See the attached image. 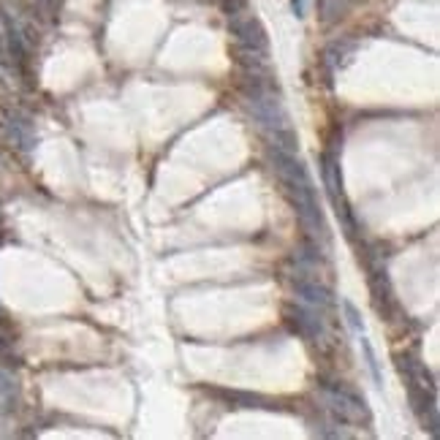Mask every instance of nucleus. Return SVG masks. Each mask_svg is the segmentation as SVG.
I'll list each match as a JSON object with an SVG mask.
<instances>
[{"label":"nucleus","instance_id":"f03ea898","mask_svg":"<svg viewBox=\"0 0 440 440\" xmlns=\"http://www.w3.org/2000/svg\"><path fill=\"white\" fill-rule=\"evenodd\" d=\"M321 174H324V188L329 193L331 204L337 209V215L345 226V234L353 237V218L351 209L345 204V193H343V174H340V163H337V155L334 153H324L321 155Z\"/></svg>","mask_w":440,"mask_h":440},{"label":"nucleus","instance_id":"0eeeda50","mask_svg":"<svg viewBox=\"0 0 440 440\" xmlns=\"http://www.w3.org/2000/svg\"><path fill=\"white\" fill-rule=\"evenodd\" d=\"M373 296H375V308L383 315H392L394 310V291H392V283L386 277V269H375L373 272Z\"/></svg>","mask_w":440,"mask_h":440},{"label":"nucleus","instance_id":"9d476101","mask_svg":"<svg viewBox=\"0 0 440 440\" xmlns=\"http://www.w3.org/2000/svg\"><path fill=\"white\" fill-rule=\"evenodd\" d=\"M359 337H362V351H364V359H367V367H370V373H373L375 386H383V375H380V370H378V359H375L373 345H370V340H367L364 334H359Z\"/></svg>","mask_w":440,"mask_h":440},{"label":"nucleus","instance_id":"7ed1b4c3","mask_svg":"<svg viewBox=\"0 0 440 440\" xmlns=\"http://www.w3.org/2000/svg\"><path fill=\"white\" fill-rule=\"evenodd\" d=\"M228 30L234 36L237 46H247V49H259V52H269V36L266 27L256 14H250L247 8L228 14Z\"/></svg>","mask_w":440,"mask_h":440},{"label":"nucleus","instance_id":"39448f33","mask_svg":"<svg viewBox=\"0 0 440 440\" xmlns=\"http://www.w3.org/2000/svg\"><path fill=\"white\" fill-rule=\"evenodd\" d=\"M288 321L294 324V329L299 331L305 340L310 343H318V345H329L331 334L329 326L324 321V312L315 308H302V305H291L286 310Z\"/></svg>","mask_w":440,"mask_h":440},{"label":"nucleus","instance_id":"4468645a","mask_svg":"<svg viewBox=\"0 0 440 440\" xmlns=\"http://www.w3.org/2000/svg\"><path fill=\"white\" fill-rule=\"evenodd\" d=\"M291 11L296 20H302L305 17V0H291Z\"/></svg>","mask_w":440,"mask_h":440},{"label":"nucleus","instance_id":"423d86ee","mask_svg":"<svg viewBox=\"0 0 440 440\" xmlns=\"http://www.w3.org/2000/svg\"><path fill=\"white\" fill-rule=\"evenodd\" d=\"M291 288H294V294H296L305 305L321 310V312H326V310L334 305V296H331V291L326 288V283L308 280V277H294V280H291Z\"/></svg>","mask_w":440,"mask_h":440},{"label":"nucleus","instance_id":"1a4fd4ad","mask_svg":"<svg viewBox=\"0 0 440 440\" xmlns=\"http://www.w3.org/2000/svg\"><path fill=\"white\" fill-rule=\"evenodd\" d=\"M351 0H318V17L324 25H334L340 17H345Z\"/></svg>","mask_w":440,"mask_h":440},{"label":"nucleus","instance_id":"f257e3e1","mask_svg":"<svg viewBox=\"0 0 440 440\" xmlns=\"http://www.w3.org/2000/svg\"><path fill=\"white\" fill-rule=\"evenodd\" d=\"M324 408L329 411L331 416L343 424H362V421H370V411L364 405L362 397H356L353 392L343 389V386H324Z\"/></svg>","mask_w":440,"mask_h":440},{"label":"nucleus","instance_id":"ddd939ff","mask_svg":"<svg viewBox=\"0 0 440 440\" xmlns=\"http://www.w3.org/2000/svg\"><path fill=\"white\" fill-rule=\"evenodd\" d=\"M220 6H223L226 14H237V11L247 8V0H220Z\"/></svg>","mask_w":440,"mask_h":440},{"label":"nucleus","instance_id":"f8f14e48","mask_svg":"<svg viewBox=\"0 0 440 440\" xmlns=\"http://www.w3.org/2000/svg\"><path fill=\"white\" fill-rule=\"evenodd\" d=\"M14 397H17V386H14V378L8 373H3L0 370V402L3 405H11L14 402Z\"/></svg>","mask_w":440,"mask_h":440},{"label":"nucleus","instance_id":"9b49d317","mask_svg":"<svg viewBox=\"0 0 440 440\" xmlns=\"http://www.w3.org/2000/svg\"><path fill=\"white\" fill-rule=\"evenodd\" d=\"M343 310H345V324H348L356 334H364V321H362V315H359L356 305L348 302V299H343Z\"/></svg>","mask_w":440,"mask_h":440},{"label":"nucleus","instance_id":"20e7f679","mask_svg":"<svg viewBox=\"0 0 440 440\" xmlns=\"http://www.w3.org/2000/svg\"><path fill=\"white\" fill-rule=\"evenodd\" d=\"M269 160H272V169L280 177V182L286 185V191H315L308 169L302 166V160L296 155L283 153L277 147H269Z\"/></svg>","mask_w":440,"mask_h":440},{"label":"nucleus","instance_id":"6e6552de","mask_svg":"<svg viewBox=\"0 0 440 440\" xmlns=\"http://www.w3.org/2000/svg\"><path fill=\"white\" fill-rule=\"evenodd\" d=\"M348 55H353V44H348V41H334V44H329L326 52H324V66H326V71L334 74L337 68L348 60Z\"/></svg>","mask_w":440,"mask_h":440}]
</instances>
